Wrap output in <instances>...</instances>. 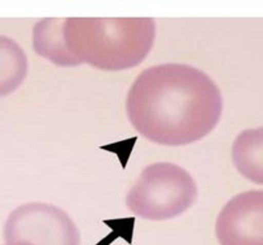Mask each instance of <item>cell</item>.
Masks as SVG:
<instances>
[{"mask_svg": "<svg viewBox=\"0 0 263 245\" xmlns=\"http://www.w3.org/2000/svg\"><path fill=\"white\" fill-rule=\"evenodd\" d=\"M222 95L208 74L166 63L141 72L126 99L131 125L153 143L181 146L207 136L222 115Z\"/></svg>", "mask_w": 263, "mask_h": 245, "instance_id": "obj_1", "label": "cell"}, {"mask_svg": "<svg viewBox=\"0 0 263 245\" xmlns=\"http://www.w3.org/2000/svg\"><path fill=\"white\" fill-rule=\"evenodd\" d=\"M63 37L80 64L122 71L139 66L151 53L156 22L152 18H68Z\"/></svg>", "mask_w": 263, "mask_h": 245, "instance_id": "obj_2", "label": "cell"}, {"mask_svg": "<svg viewBox=\"0 0 263 245\" xmlns=\"http://www.w3.org/2000/svg\"><path fill=\"white\" fill-rule=\"evenodd\" d=\"M197 195V184L186 169L174 163H153L143 169L126 204L138 217L164 221L189 210Z\"/></svg>", "mask_w": 263, "mask_h": 245, "instance_id": "obj_3", "label": "cell"}, {"mask_svg": "<svg viewBox=\"0 0 263 245\" xmlns=\"http://www.w3.org/2000/svg\"><path fill=\"white\" fill-rule=\"evenodd\" d=\"M4 240L7 244L80 245L81 235L63 210L45 203H28L8 216Z\"/></svg>", "mask_w": 263, "mask_h": 245, "instance_id": "obj_4", "label": "cell"}, {"mask_svg": "<svg viewBox=\"0 0 263 245\" xmlns=\"http://www.w3.org/2000/svg\"><path fill=\"white\" fill-rule=\"evenodd\" d=\"M220 245H263V190L231 198L216 221Z\"/></svg>", "mask_w": 263, "mask_h": 245, "instance_id": "obj_5", "label": "cell"}, {"mask_svg": "<svg viewBox=\"0 0 263 245\" xmlns=\"http://www.w3.org/2000/svg\"><path fill=\"white\" fill-rule=\"evenodd\" d=\"M64 20L46 18L35 25L32 31V45L39 55L62 67L79 66L80 62L68 53L63 37Z\"/></svg>", "mask_w": 263, "mask_h": 245, "instance_id": "obj_6", "label": "cell"}, {"mask_svg": "<svg viewBox=\"0 0 263 245\" xmlns=\"http://www.w3.org/2000/svg\"><path fill=\"white\" fill-rule=\"evenodd\" d=\"M231 156L239 174L263 185V127L239 134L233 144Z\"/></svg>", "mask_w": 263, "mask_h": 245, "instance_id": "obj_7", "label": "cell"}, {"mask_svg": "<svg viewBox=\"0 0 263 245\" xmlns=\"http://www.w3.org/2000/svg\"><path fill=\"white\" fill-rule=\"evenodd\" d=\"M27 71L23 49L10 37L0 35V98L15 91L25 81Z\"/></svg>", "mask_w": 263, "mask_h": 245, "instance_id": "obj_8", "label": "cell"}, {"mask_svg": "<svg viewBox=\"0 0 263 245\" xmlns=\"http://www.w3.org/2000/svg\"><path fill=\"white\" fill-rule=\"evenodd\" d=\"M5 245H31L27 243H12V244H5Z\"/></svg>", "mask_w": 263, "mask_h": 245, "instance_id": "obj_9", "label": "cell"}]
</instances>
